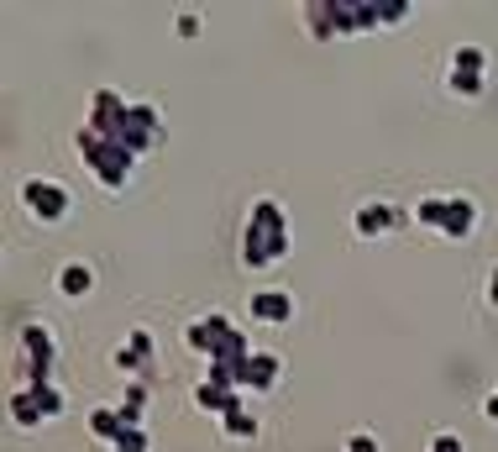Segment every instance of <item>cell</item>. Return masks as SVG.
<instances>
[{"label":"cell","mask_w":498,"mask_h":452,"mask_svg":"<svg viewBox=\"0 0 498 452\" xmlns=\"http://www.w3.org/2000/svg\"><path fill=\"white\" fill-rule=\"evenodd\" d=\"M289 215H284V205L273 200V194H263V200H252V215L247 226H242V268H273V263L289 258Z\"/></svg>","instance_id":"obj_1"},{"label":"cell","mask_w":498,"mask_h":452,"mask_svg":"<svg viewBox=\"0 0 498 452\" xmlns=\"http://www.w3.org/2000/svg\"><path fill=\"white\" fill-rule=\"evenodd\" d=\"M74 148H79L84 169L95 173V184H100V190H121L126 179H131V169H137V152L126 148V142L100 137V131H89V127L74 131Z\"/></svg>","instance_id":"obj_2"},{"label":"cell","mask_w":498,"mask_h":452,"mask_svg":"<svg viewBox=\"0 0 498 452\" xmlns=\"http://www.w3.org/2000/svg\"><path fill=\"white\" fill-rule=\"evenodd\" d=\"M488 68H493V58H488L478 43L451 47V64H446V89H451V95H462V100H478L482 89H488Z\"/></svg>","instance_id":"obj_3"},{"label":"cell","mask_w":498,"mask_h":452,"mask_svg":"<svg viewBox=\"0 0 498 452\" xmlns=\"http://www.w3.org/2000/svg\"><path fill=\"white\" fill-rule=\"evenodd\" d=\"M116 142H126V148L137 152V158H147V152H158L168 142V127H163V110L152 106V100H131V110H126V127Z\"/></svg>","instance_id":"obj_4"},{"label":"cell","mask_w":498,"mask_h":452,"mask_svg":"<svg viewBox=\"0 0 498 452\" xmlns=\"http://www.w3.org/2000/svg\"><path fill=\"white\" fill-rule=\"evenodd\" d=\"M21 352H26V384H53L58 368V337L47 321H26L21 326Z\"/></svg>","instance_id":"obj_5"},{"label":"cell","mask_w":498,"mask_h":452,"mask_svg":"<svg viewBox=\"0 0 498 452\" xmlns=\"http://www.w3.org/2000/svg\"><path fill=\"white\" fill-rule=\"evenodd\" d=\"M21 205H26V211H32V221H42V226H58L63 215L74 211L68 190H63L58 179H42V173L21 179Z\"/></svg>","instance_id":"obj_6"},{"label":"cell","mask_w":498,"mask_h":452,"mask_svg":"<svg viewBox=\"0 0 498 452\" xmlns=\"http://www.w3.org/2000/svg\"><path fill=\"white\" fill-rule=\"evenodd\" d=\"M415 215L404 211V205H389V200H362L352 211V232L362 242H373V237H389V232H399V226H410Z\"/></svg>","instance_id":"obj_7"},{"label":"cell","mask_w":498,"mask_h":452,"mask_svg":"<svg viewBox=\"0 0 498 452\" xmlns=\"http://www.w3.org/2000/svg\"><path fill=\"white\" fill-rule=\"evenodd\" d=\"M231 337H236V321L221 316V310H210V316H200V321L184 326V347H189V352H200V358H215Z\"/></svg>","instance_id":"obj_8"},{"label":"cell","mask_w":498,"mask_h":452,"mask_svg":"<svg viewBox=\"0 0 498 452\" xmlns=\"http://www.w3.org/2000/svg\"><path fill=\"white\" fill-rule=\"evenodd\" d=\"M126 110H131V100H126L121 89H89V116H84V127L100 131V137H121Z\"/></svg>","instance_id":"obj_9"},{"label":"cell","mask_w":498,"mask_h":452,"mask_svg":"<svg viewBox=\"0 0 498 452\" xmlns=\"http://www.w3.org/2000/svg\"><path fill=\"white\" fill-rule=\"evenodd\" d=\"M116 368L131 373V379H152L158 373V342L147 326H131L126 331V347H116Z\"/></svg>","instance_id":"obj_10"},{"label":"cell","mask_w":498,"mask_h":452,"mask_svg":"<svg viewBox=\"0 0 498 452\" xmlns=\"http://www.w3.org/2000/svg\"><path fill=\"white\" fill-rule=\"evenodd\" d=\"M331 11L336 37H362V32H378V0H326Z\"/></svg>","instance_id":"obj_11"},{"label":"cell","mask_w":498,"mask_h":452,"mask_svg":"<svg viewBox=\"0 0 498 452\" xmlns=\"http://www.w3.org/2000/svg\"><path fill=\"white\" fill-rule=\"evenodd\" d=\"M252 310V321H263V326H289L294 321V295L289 289H257L247 300Z\"/></svg>","instance_id":"obj_12"},{"label":"cell","mask_w":498,"mask_h":452,"mask_svg":"<svg viewBox=\"0 0 498 452\" xmlns=\"http://www.w3.org/2000/svg\"><path fill=\"white\" fill-rule=\"evenodd\" d=\"M278 373H284V358L257 347V352L247 358V368H242V389H252V394H268V389L278 384Z\"/></svg>","instance_id":"obj_13"},{"label":"cell","mask_w":498,"mask_h":452,"mask_svg":"<svg viewBox=\"0 0 498 452\" xmlns=\"http://www.w3.org/2000/svg\"><path fill=\"white\" fill-rule=\"evenodd\" d=\"M478 221H482L478 200H472V194H451V215H446V232H441V237L467 242L472 232H478Z\"/></svg>","instance_id":"obj_14"},{"label":"cell","mask_w":498,"mask_h":452,"mask_svg":"<svg viewBox=\"0 0 498 452\" xmlns=\"http://www.w3.org/2000/svg\"><path fill=\"white\" fill-rule=\"evenodd\" d=\"M194 405L210 410V415H231V410L242 405V389H226V384H210V379H200V384H194Z\"/></svg>","instance_id":"obj_15"},{"label":"cell","mask_w":498,"mask_h":452,"mask_svg":"<svg viewBox=\"0 0 498 452\" xmlns=\"http://www.w3.org/2000/svg\"><path fill=\"white\" fill-rule=\"evenodd\" d=\"M410 215H415V226H425V232H446V215H451V194H420L415 205H410Z\"/></svg>","instance_id":"obj_16"},{"label":"cell","mask_w":498,"mask_h":452,"mask_svg":"<svg viewBox=\"0 0 498 452\" xmlns=\"http://www.w3.org/2000/svg\"><path fill=\"white\" fill-rule=\"evenodd\" d=\"M53 284H58L63 300H84V295L95 289V268H89V263H63Z\"/></svg>","instance_id":"obj_17"},{"label":"cell","mask_w":498,"mask_h":452,"mask_svg":"<svg viewBox=\"0 0 498 452\" xmlns=\"http://www.w3.org/2000/svg\"><path fill=\"white\" fill-rule=\"evenodd\" d=\"M126 431H131V426L121 421V410H116V405H95V410H89V436H100L105 447H116Z\"/></svg>","instance_id":"obj_18"},{"label":"cell","mask_w":498,"mask_h":452,"mask_svg":"<svg viewBox=\"0 0 498 452\" xmlns=\"http://www.w3.org/2000/svg\"><path fill=\"white\" fill-rule=\"evenodd\" d=\"M5 410H11V426H16V431H37L42 421H47V415H42V405L32 400V389H11Z\"/></svg>","instance_id":"obj_19"},{"label":"cell","mask_w":498,"mask_h":452,"mask_svg":"<svg viewBox=\"0 0 498 452\" xmlns=\"http://www.w3.org/2000/svg\"><path fill=\"white\" fill-rule=\"evenodd\" d=\"M121 421L126 426H142V415H147V379H126V389H121Z\"/></svg>","instance_id":"obj_20"},{"label":"cell","mask_w":498,"mask_h":452,"mask_svg":"<svg viewBox=\"0 0 498 452\" xmlns=\"http://www.w3.org/2000/svg\"><path fill=\"white\" fill-rule=\"evenodd\" d=\"M221 431H226L231 442H252V436H257V415H252L247 405H236L231 415H221Z\"/></svg>","instance_id":"obj_21"},{"label":"cell","mask_w":498,"mask_h":452,"mask_svg":"<svg viewBox=\"0 0 498 452\" xmlns=\"http://www.w3.org/2000/svg\"><path fill=\"white\" fill-rule=\"evenodd\" d=\"M26 389H32V400L42 405V415H47V421H58L63 410H68V394H63L58 384H26Z\"/></svg>","instance_id":"obj_22"},{"label":"cell","mask_w":498,"mask_h":452,"mask_svg":"<svg viewBox=\"0 0 498 452\" xmlns=\"http://www.w3.org/2000/svg\"><path fill=\"white\" fill-rule=\"evenodd\" d=\"M410 16H415L410 0H378V22L383 26H399V22H410Z\"/></svg>","instance_id":"obj_23"},{"label":"cell","mask_w":498,"mask_h":452,"mask_svg":"<svg viewBox=\"0 0 498 452\" xmlns=\"http://www.w3.org/2000/svg\"><path fill=\"white\" fill-rule=\"evenodd\" d=\"M110 452H152V436H147L142 426H131V431H126V436H121V442H116Z\"/></svg>","instance_id":"obj_24"},{"label":"cell","mask_w":498,"mask_h":452,"mask_svg":"<svg viewBox=\"0 0 498 452\" xmlns=\"http://www.w3.org/2000/svg\"><path fill=\"white\" fill-rule=\"evenodd\" d=\"M173 32H179V37H200V32H205V16H200V11H179V22H173Z\"/></svg>","instance_id":"obj_25"},{"label":"cell","mask_w":498,"mask_h":452,"mask_svg":"<svg viewBox=\"0 0 498 452\" xmlns=\"http://www.w3.org/2000/svg\"><path fill=\"white\" fill-rule=\"evenodd\" d=\"M347 452H378V436L373 431H352L347 436Z\"/></svg>","instance_id":"obj_26"},{"label":"cell","mask_w":498,"mask_h":452,"mask_svg":"<svg viewBox=\"0 0 498 452\" xmlns=\"http://www.w3.org/2000/svg\"><path fill=\"white\" fill-rule=\"evenodd\" d=\"M431 452H462V436H451V431H436V436H431Z\"/></svg>","instance_id":"obj_27"},{"label":"cell","mask_w":498,"mask_h":452,"mask_svg":"<svg viewBox=\"0 0 498 452\" xmlns=\"http://www.w3.org/2000/svg\"><path fill=\"white\" fill-rule=\"evenodd\" d=\"M482 415H488V421H493V426H498V389H493V394H488V400H482Z\"/></svg>","instance_id":"obj_28"},{"label":"cell","mask_w":498,"mask_h":452,"mask_svg":"<svg viewBox=\"0 0 498 452\" xmlns=\"http://www.w3.org/2000/svg\"><path fill=\"white\" fill-rule=\"evenodd\" d=\"M488 305L498 310V263H493V274H488Z\"/></svg>","instance_id":"obj_29"}]
</instances>
